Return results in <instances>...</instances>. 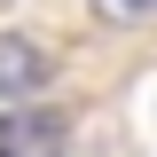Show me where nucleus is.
I'll return each mask as SVG.
<instances>
[{"label": "nucleus", "mask_w": 157, "mask_h": 157, "mask_svg": "<svg viewBox=\"0 0 157 157\" xmlns=\"http://www.w3.org/2000/svg\"><path fill=\"white\" fill-rule=\"evenodd\" d=\"M94 8H102V16H110V24H141V16H149V8H157V0H94Z\"/></svg>", "instance_id": "7ed1b4c3"}, {"label": "nucleus", "mask_w": 157, "mask_h": 157, "mask_svg": "<svg viewBox=\"0 0 157 157\" xmlns=\"http://www.w3.org/2000/svg\"><path fill=\"white\" fill-rule=\"evenodd\" d=\"M63 134L55 110H0V157H63Z\"/></svg>", "instance_id": "f03ea898"}, {"label": "nucleus", "mask_w": 157, "mask_h": 157, "mask_svg": "<svg viewBox=\"0 0 157 157\" xmlns=\"http://www.w3.org/2000/svg\"><path fill=\"white\" fill-rule=\"evenodd\" d=\"M55 78V55L39 47V39H24V32H0V102H24V94H39Z\"/></svg>", "instance_id": "f257e3e1"}]
</instances>
